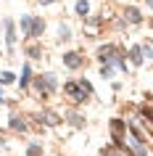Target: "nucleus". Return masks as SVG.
Wrapping results in <instances>:
<instances>
[{
	"mask_svg": "<svg viewBox=\"0 0 153 156\" xmlns=\"http://www.w3.org/2000/svg\"><path fill=\"white\" fill-rule=\"evenodd\" d=\"M140 50H143V58H145V56H148V58H153V48H151V45H143Z\"/></svg>",
	"mask_w": 153,
	"mask_h": 156,
	"instance_id": "nucleus-21",
	"label": "nucleus"
},
{
	"mask_svg": "<svg viewBox=\"0 0 153 156\" xmlns=\"http://www.w3.org/2000/svg\"><path fill=\"white\" fill-rule=\"evenodd\" d=\"M103 156H132V154H129L121 143H113V146H106L103 148Z\"/></svg>",
	"mask_w": 153,
	"mask_h": 156,
	"instance_id": "nucleus-3",
	"label": "nucleus"
},
{
	"mask_svg": "<svg viewBox=\"0 0 153 156\" xmlns=\"http://www.w3.org/2000/svg\"><path fill=\"white\" fill-rule=\"evenodd\" d=\"M37 119H40V122H45V124H58V122H61V119H58L56 114H50V111H45V114H40Z\"/></svg>",
	"mask_w": 153,
	"mask_h": 156,
	"instance_id": "nucleus-9",
	"label": "nucleus"
},
{
	"mask_svg": "<svg viewBox=\"0 0 153 156\" xmlns=\"http://www.w3.org/2000/svg\"><path fill=\"white\" fill-rule=\"evenodd\" d=\"M42 32H45V21L42 19H32V32H29V37H40Z\"/></svg>",
	"mask_w": 153,
	"mask_h": 156,
	"instance_id": "nucleus-7",
	"label": "nucleus"
},
{
	"mask_svg": "<svg viewBox=\"0 0 153 156\" xmlns=\"http://www.w3.org/2000/svg\"><path fill=\"white\" fill-rule=\"evenodd\" d=\"M29 74H32V69H29V64H26L24 69H21V87H26V85H29Z\"/></svg>",
	"mask_w": 153,
	"mask_h": 156,
	"instance_id": "nucleus-14",
	"label": "nucleus"
},
{
	"mask_svg": "<svg viewBox=\"0 0 153 156\" xmlns=\"http://www.w3.org/2000/svg\"><path fill=\"white\" fill-rule=\"evenodd\" d=\"M40 3H42V5H48V3H53V0H40Z\"/></svg>",
	"mask_w": 153,
	"mask_h": 156,
	"instance_id": "nucleus-23",
	"label": "nucleus"
},
{
	"mask_svg": "<svg viewBox=\"0 0 153 156\" xmlns=\"http://www.w3.org/2000/svg\"><path fill=\"white\" fill-rule=\"evenodd\" d=\"M64 64L69 66V69H77V66H82V56H79V53H74V50H71V53H64Z\"/></svg>",
	"mask_w": 153,
	"mask_h": 156,
	"instance_id": "nucleus-5",
	"label": "nucleus"
},
{
	"mask_svg": "<svg viewBox=\"0 0 153 156\" xmlns=\"http://www.w3.org/2000/svg\"><path fill=\"white\" fill-rule=\"evenodd\" d=\"M127 19H129V21H135V24H137V21H140V19H143V16H140V11H137V8H127Z\"/></svg>",
	"mask_w": 153,
	"mask_h": 156,
	"instance_id": "nucleus-15",
	"label": "nucleus"
},
{
	"mask_svg": "<svg viewBox=\"0 0 153 156\" xmlns=\"http://www.w3.org/2000/svg\"><path fill=\"white\" fill-rule=\"evenodd\" d=\"M13 80H16V77H13V74H11V72H3V77H0V82H3V85L13 82Z\"/></svg>",
	"mask_w": 153,
	"mask_h": 156,
	"instance_id": "nucleus-17",
	"label": "nucleus"
},
{
	"mask_svg": "<svg viewBox=\"0 0 153 156\" xmlns=\"http://www.w3.org/2000/svg\"><path fill=\"white\" fill-rule=\"evenodd\" d=\"M37 90L42 95H50V93L56 90V77L53 74H45V77H37Z\"/></svg>",
	"mask_w": 153,
	"mask_h": 156,
	"instance_id": "nucleus-2",
	"label": "nucleus"
},
{
	"mask_svg": "<svg viewBox=\"0 0 153 156\" xmlns=\"http://www.w3.org/2000/svg\"><path fill=\"white\" fill-rule=\"evenodd\" d=\"M64 90H66V95H69L74 103H82V101L87 98V93L82 90V85H79V82H66V85H64Z\"/></svg>",
	"mask_w": 153,
	"mask_h": 156,
	"instance_id": "nucleus-1",
	"label": "nucleus"
},
{
	"mask_svg": "<svg viewBox=\"0 0 153 156\" xmlns=\"http://www.w3.org/2000/svg\"><path fill=\"white\" fill-rule=\"evenodd\" d=\"M129 61H132L135 66H140V64H143V50H140V48H132V50H129Z\"/></svg>",
	"mask_w": 153,
	"mask_h": 156,
	"instance_id": "nucleus-8",
	"label": "nucleus"
},
{
	"mask_svg": "<svg viewBox=\"0 0 153 156\" xmlns=\"http://www.w3.org/2000/svg\"><path fill=\"white\" fill-rule=\"evenodd\" d=\"M58 37H61V40H69V37H71V32H69V27H66V24L58 27Z\"/></svg>",
	"mask_w": 153,
	"mask_h": 156,
	"instance_id": "nucleus-16",
	"label": "nucleus"
},
{
	"mask_svg": "<svg viewBox=\"0 0 153 156\" xmlns=\"http://www.w3.org/2000/svg\"><path fill=\"white\" fill-rule=\"evenodd\" d=\"M100 74H103L106 80H108V77H113V66H103V69H100Z\"/></svg>",
	"mask_w": 153,
	"mask_h": 156,
	"instance_id": "nucleus-19",
	"label": "nucleus"
},
{
	"mask_svg": "<svg viewBox=\"0 0 153 156\" xmlns=\"http://www.w3.org/2000/svg\"><path fill=\"white\" fill-rule=\"evenodd\" d=\"M69 119H71V124H74V127H82V116H79V114H71Z\"/></svg>",
	"mask_w": 153,
	"mask_h": 156,
	"instance_id": "nucleus-20",
	"label": "nucleus"
},
{
	"mask_svg": "<svg viewBox=\"0 0 153 156\" xmlns=\"http://www.w3.org/2000/svg\"><path fill=\"white\" fill-rule=\"evenodd\" d=\"M5 40H8V50H13V45H16V27H13V21H5Z\"/></svg>",
	"mask_w": 153,
	"mask_h": 156,
	"instance_id": "nucleus-4",
	"label": "nucleus"
},
{
	"mask_svg": "<svg viewBox=\"0 0 153 156\" xmlns=\"http://www.w3.org/2000/svg\"><path fill=\"white\" fill-rule=\"evenodd\" d=\"M26 156H42V146L40 143H32V146L26 148Z\"/></svg>",
	"mask_w": 153,
	"mask_h": 156,
	"instance_id": "nucleus-12",
	"label": "nucleus"
},
{
	"mask_svg": "<svg viewBox=\"0 0 153 156\" xmlns=\"http://www.w3.org/2000/svg\"><path fill=\"white\" fill-rule=\"evenodd\" d=\"M29 56H32V58H40V48H37V45H32V48H29Z\"/></svg>",
	"mask_w": 153,
	"mask_h": 156,
	"instance_id": "nucleus-22",
	"label": "nucleus"
},
{
	"mask_svg": "<svg viewBox=\"0 0 153 156\" xmlns=\"http://www.w3.org/2000/svg\"><path fill=\"white\" fill-rule=\"evenodd\" d=\"M0 103H3V90H0Z\"/></svg>",
	"mask_w": 153,
	"mask_h": 156,
	"instance_id": "nucleus-24",
	"label": "nucleus"
},
{
	"mask_svg": "<svg viewBox=\"0 0 153 156\" xmlns=\"http://www.w3.org/2000/svg\"><path fill=\"white\" fill-rule=\"evenodd\" d=\"M11 127H13V130H21V132H24V130H26V122L21 119V116H11Z\"/></svg>",
	"mask_w": 153,
	"mask_h": 156,
	"instance_id": "nucleus-10",
	"label": "nucleus"
},
{
	"mask_svg": "<svg viewBox=\"0 0 153 156\" xmlns=\"http://www.w3.org/2000/svg\"><path fill=\"white\" fill-rule=\"evenodd\" d=\"M21 32H24V34L32 32V19H29V16H21Z\"/></svg>",
	"mask_w": 153,
	"mask_h": 156,
	"instance_id": "nucleus-13",
	"label": "nucleus"
},
{
	"mask_svg": "<svg viewBox=\"0 0 153 156\" xmlns=\"http://www.w3.org/2000/svg\"><path fill=\"white\" fill-rule=\"evenodd\" d=\"M148 5H153V0H148Z\"/></svg>",
	"mask_w": 153,
	"mask_h": 156,
	"instance_id": "nucleus-25",
	"label": "nucleus"
},
{
	"mask_svg": "<svg viewBox=\"0 0 153 156\" xmlns=\"http://www.w3.org/2000/svg\"><path fill=\"white\" fill-rule=\"evenodd\" d=\"M111 135L113 140H121V135H124V122L121 119H111Z\"/></svg>",
	"mask_w": 153,
	"mask_h": 156,
	"instance_id": "nucleus-6",
	"label": "nucleus"
},
{
	"mask_svg": "<svg viewBox=\"0 0 153 156\" xmlns=\"http://www.w3.org/2000/svg\"><path fill=\"white\" fill-rule=\"evenodd\" d=\"M79 85H82V90L87 93V95H92V85H90L87 80H79Z\"/></svg>",
	"mask_w": 153,
	"mask_h": 156,
	"instance_id": "nucleus-18",
	"label": "nucleus"
},
{
	"mask_svg": "<svg viewBox=\"0 0 153 156\" xmlns=\"http://www.w3.org/2000/svg\"><path fill=\"white\" fill-rule=\"evenodd\" d=\"M77 13H79V16H87L90 13V3L87 0H79V3H77Z\"/></svg>",
	"mask_w": 153,
	"mask_h": 156,
	"instance_id": "nucleus-11",
	"label": "nucleus"
}]
</instances>
